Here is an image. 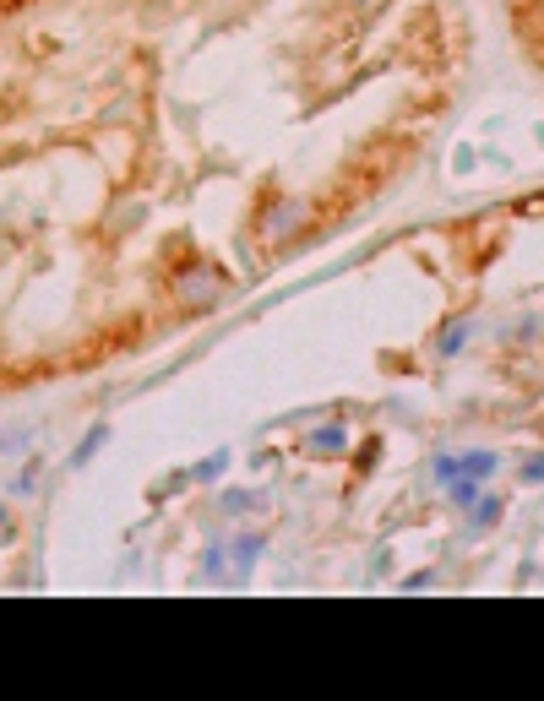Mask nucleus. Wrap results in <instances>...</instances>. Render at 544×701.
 I'll return each mask as SVG.
<instances>
[{"instance_id": "1", "label": "nucleus", "mask_w": 544, "mask_h": 701, "mask_svg": "<svg viewBox=\"0 0 544 701\" xmlns=\"http://www.w3.org/2000/svg\"><path fill=\"white\" fill-rule=\"evenodd\" d=\"M311 218H316V207L305 202V196H272L256 229H262V240H267V245H283V240H294V234H300Z\"/></svg>"}, {"instance_id": "2", "label": "nucleus", "mask_w": 544, "mask_h": 701, "mask_svg": "<svg viewBox=\"0 0 544 701\" xmlns=\"http://www.w3.org/2000/svg\"><path fill=\"white\" fill-rule=\"evenodd\" d=\"M218 294H224V278H218V272H207V267H191L180 278V299H185V305H213Z\"/></svg>"}, {"instance_id": "3", "label": "nucleus", "mask_w": 544, "mask_h": 701, "mask_svg": "<svg viewBox=\"0 0 544 701\" xmlns=\"http://www.w3.org/2000/svg\"><path fill=\"white\" fill-rule=\"evenodd\" d=\"M305 452L311 457H343L349 452V430H343V424H316V430L305 435Z\"/></svg>"}, {"instance_id": "4", "label": "nucleus", "mask_w": 544, "mask_h": 701, "mask_svg": "<svg viewBox=\"0 0 544 701\" xmlns=\"http://www.w3.org/2000/svg\"><path fill=\"white\" fill-rule=\"evenodd\" d=\"M468 337H474V321H452V327L436 337V354H441V359H457V354H463V343H468Z\"/></svg>"}, {"instance_id": "5", "label": "nucleus", "mask_w": 544, "mask_h": 701, "mask_svg": "<svg viewBox=\"0 0 544 701\" xmlns=\"http://www.w3.org/2000/svg\"><path fill=\"white\" fill-rule=\"evenodd\" d=\"M262 549H267V538H262V533L229 538V560H234V566H256V560H262Z\"/></svg>"}, {"instance_id": "6", "label": "nucleus", "mask_w": 544, "mask_h": 701, "mask_svg": "<svg viewBox=\"0 0 544 701\" xmlns=\"http://www.w3.org/2000/svg\"><path fill=\"white\" fill-rule=\"evenodd\" d=\"M479 495H485V484L468 479V473H457V479L447 484V500H452L457 511H474V500H479Z\"/></svg>"}, {"instance_id": "7", "label": "nucleus", "mask_w": 544, "mask_h": 701, "mask_svg": "<svg viewBox=\"0 0 544 701\" xmlns=\"http://www.w3.org/2000/svg\"><path fill=\"white\" fill-rule=\"evenodd\" d=\"M104 446H109V430L98 424V430H88V441H82L77 452H71V468H88V462H93L98 452H104Z\"/></svg>"}, {"instance_id": "8", "label": "nucleus", "mask_w": 544, "mask_h": 701, "mask_svg": "<svg viewBox=\"0 0 544 701\" xmlns=\"http://www.w3.org/2000/svg\"><path fill=\"white\" fill-rule=\"evenodd\" d=\"M218 473H229V452H213V457H202L191 473H185V479H196V484H213Z\"/></svg>"}, {"instance_id": "9", "label": "nucleus", "mask_w": 544, "mask_h": 701, "mask_svg": "<svg viewBox=\"0 0 544 701\" xmlns=\"http://www.w3.org/2000/svg\"><path fill=\"white\" fill-rule=\"evenodd\" d=\"M496 468H501L496 452H468V457H463V473H468V479H479V484H485Z\"/></svg>"}, {"instance_id": "10", "label": "nucleus", "mask_w": 544, "mask_h": 701, "mask_svg": "<svg viewBox=\"0 0 544 701\" xmlns=\"http://www.w3.org/2000/svg\"><path fill=\"white\" fill-rule=\"evenodd\" d=\"M251 506H262V495H251V490H224V511H229V517H245Z\"/></svg>"}, {"instance_id": "11", "label": "nucleus", "mask_w": 544, "mask_h": 701, "mask_svg": "<svg viewBox=\"0 0 544 701\" xmlns=\"http://www.w3.org/2000/svg\"><path fill=\"white\" fill-rule=\"evenodd\" d=\"M474 522H479V528H496V522H501V500L496 495H479L474 500Z\"/></svg>"}, {"instance_id": "12", "label": "nucleus", "mask_w": 544, "mask_h": 701, "mask_svg": "<svg viewBox=\"0 0 544 701\" xmlns=\"http://www.w3.org/2000/svg\"><path fill=\"white\" fill-rule=\"evenodd\" d=\"M517 479H523V484H544V452H539V457H523Z\"/></svg>"}, {"instance_id": "13", "label": "nucleus", "mask_w": 544, "mask_h": 701, "mask_svg": "<svg viewBox=\"0 0 544 701\" xmlns=\"http://www.w3.org/2000/svg\"><path fill=\"white\" fill-rule=\"evenodd\" d=\"M457 473H463V457H436V479L441 484H452Z\"/></svg>"}, {"instance_id": "14", "label": "nucleus", "mask_w": 544, "mask_h": 701, "mask_svg": "<svg viewBox=\"0 0 544 701\" xmlns=\"http://www.w3.org/2000/svg\"><path fill=\"white\" fill-rule=\"evenodd\" d=\"M474 164H479V153H474V147H457L452 169H457V174H468V169H474Z\"/></svg>"}, {"instance_id": "15", "label": "nucleus", "mask_w": 544, "mask_h": 701, "mask_svg": "<svg viewBox=\"0 0 544 701\" xmlns=\"http://www.w3.org/2000/svg\"><path fill=\"white\" fill-rule=\"evenodd\" d=\"M403 587H408V593H425V587H436V577H430V571H419V577H408Z\"/></svg>"}, {"instance_id": "16", "label": "nucleus", "mask_w": 544, "mask_h": 701, "mask_svg": "<svg viewBox=\"0 0 544 701\" xmlns=\"http://www.w3.org/2000/svg\"><path fill=\"white\" fill-rule=\"evenodd\" d=\"M349 6H354V11H376L381 0H349Z\"/></svg>"}]
</instances>
